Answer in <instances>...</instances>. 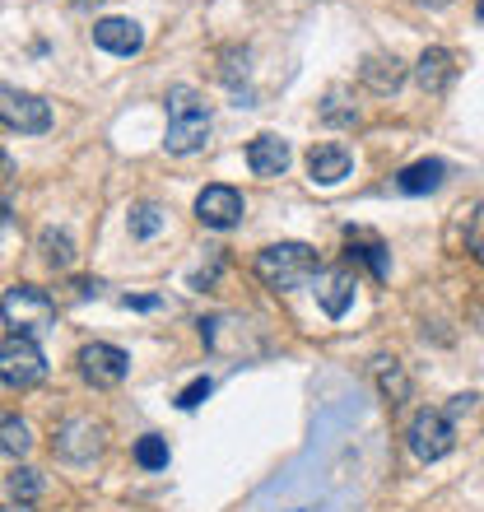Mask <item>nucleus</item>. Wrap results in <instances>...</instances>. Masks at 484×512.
Segmentation results:
<instances>
[{"label":"nucleus","instance_id":"obj_3","mask_svg":"<svg viewBox=\"0 0 484 512\" xmlns=\"http://www.w3.org/2000/svg\"><path fill=\"white\" fill-rule=\"evenodd\" d=\"M0 317H5V326H10L14 336L33 340L56 322V303L38 284H14V289H5V298H0Z\"/></svg>","mask_w":484,"mask_h":512},{"label":"nucleus","instance_id":"obj_26","mask_svg":"<svg viewBox=\"0 0 484 512\" xmlns=\"http://www.w3.org/2000/svg\"><path fill=\"white\" fill-rule=\"evenodd\" d=\"M121 308H135V312H149V308H159V298H121Z\"/></svg>","mask_w":484,"mask_h":512},{"label":"nucleus","instance_id":"obj_12","mask_svg":"<svg viewBox=\"0 0 484 512\" xmlns=\"http://www.w3.org/2000/svg\"><path fill=\"white\" fill-rule=\"evenodd\" d=\"M289 140H280V135H256L252 145H247V168H252L256 177H280L284 168H289Z\"/></svg>","mask_w":484,"mask_h":512},{"label":"nucleus","instance_id":"obj_10","mask_svg":"<svg viewBox=\"0 0 484 512\" xmlns=\"http://www.w3.org/2000/svg\"><path fill=\"white\" fill-rule=\"evenodd\" d=\"M354 270L336 266V270H317V303L326 308V317H345L354 303Z\"/></svg>","mask_w":484,"mask_h":512},{"label":"nucleus","instance_id":"obj_29","mask_svg":"<svg viewBox=\"0 0 484 512\" xmlns=\"http://www.w3.org/2000/svg\"><path fill=\"white\" fill-rule=\"evenodd\" d=\"M0 512H28V508H24V503H14V508H10V503H0Z\"/></svg>","mask_w":484,"mask_h":512},{"label":"nucleus","instance_id":"obj_16","mask_svg":"<svg viewBox=\"0 0 484 512\" xmlns=\"http://www.w3.org/2000/svg\"><path fill=\"white\" fill-rule=\"evenodd\" d=\"M359 75H363V84H368V89H377V94H391V89L405 80V70H401V61H396V56H368Z\"/></svg>","mask_w":484,"mask_h":512},{"label":"nucleus","instance_id":"obj_1","mask_svg":"<svg viewBox=\"0 0 484 512\" xmlns=\"http://www.w3.org/2000/svg\"><path fill=\"white\" fill-rule=\"evenodd\" d=\"M210 140V103L191 84L168 89V154H196Z\"/></svg>","mask_w":484,"mask_h":512},{"label":"nucleus","instance_id":"obj_21","mask_svg":"<svg viewBox=\"0 0 484 512\" xmlns=\"http://www.w3.org/2000/svg\"><path fill=\"white\" fill-rule=\"evenodd\" d=\"M42 261L56 266V270H66L70 261H75V243H70V233H56V229L42 233Z\"/></svg>","mask_w":484,"mask_h":512},{"label":"nucleus","instance_id":"obj_15","mask_svg":"<svg viewBox=\"0 0 484 512\" xmlns=\"http://www.w3.org/2000/svg\"><path fill=\"white\" fill-rule=\"evenodd\" d=\"M447 177V163L443 159H419L410 163V168H401L396 173V187L405 191V196H424V191H438Z\"/></svg>","mask_w":484,"mask_h":512},{"label":"nucleus","instance_id":"obj_2","mask_svg":"<svg viewBox=\"0 0 484 512\" xmlns=\"http://www.w3.org/2000/svg\"><path fill=\"white\" fill-rule=\"evenodd\" d=\"M317 270H322V261H317V252H312L308 243H275L256 256V275H261V284L275 289V294L317 280Z\"/></svg>","mask_w":484,"mask_h":512},{"label":"nucleus","instance_id":"obj_18","mask_svg":"<svg viewBox=\"0 0 484 512\" xmlns=\"http://www.w3.org/2000/svg\"><path fill=\"white\" fill-rule=\"evenodd\" d=\"M33 447V429H28L19 415H0V457H28Z\"/></svg>","mask_w":484,"mask_h":512},{"label":"nucleus","instance_id":"obj_19","mask_svg":"<svg viewBox=\"0 0 484 512\" xmlns=\"http://www.w3.org/2000/svg\"><path fill=\"white\" fill-rule=\"evenodd\" d=\"M5 485H10V499H14V503H24V508H28V503H38V499H42V489H47V485H42V475L33 471V466H14Z\"/></svg>","mask_w":484,"mask_h":512},{"label":"nucleus","instance_id":"obj_22","mask_svg":"<svg viewBox=\"0 0 484 512\" xmlns=\"http://www.w3.org/2000/svg\"><path fill=\"white\" fill-rule=\"evenodd\" d=\"M135 461H140L145 471H163V466H168V443H163L159 433H149V438L135 443Z\"/></svg>","mask_w":484,"mask_h":512},{"label":"nucleus","instance_id":"obj_27","mask_svg":"<svg viewBox=\"0 0 484 512\" xmlns=\"http://www.w3.org/2000/svg\"><path fill=\"white\" fill-rule=\"evenodd\" d=\"M5 177H10V154L0 149V182H5Z\"/></svg>","mask_w":484,"mask_h":512},{"label":"nucleus","instance_id":"obj_20","mask_svg":"<svg viewBox=\"0 0 484 512\" xmlns=\"http://www.w3.org/2000/svg\"><path fill=\"white\" fill-rule=\"evenodd\" d=\"M350 261H363V266L373 270L377 280H387V270H391L387 247L373 243V238H354V243H350Z\"/></svg>","mask_w":484,"mask_h":512},{"label":"nucleus","instance_id":"obj_25","mask_svg":"<svg viewBox=\"0 0 484 512\" xmlns=\"http://www.w3.org/2000/svg\"><path fill=\"white\" fill-rule=\"evenodd\" d=\"M210 391H215V382H210V378H196V382H191V387H182V396H177V405H182V410H196V405H201L205 396H210Z\"/></svg>","mask_w":484,"mask_h":512},{"label":"nucleus","instance_id":"obj_17","mask_svg":"<svg viewBox=\"0 0 484 512\" xmlns=\"http://www.w3.org/2000/svg\"><path fill=\"white\" fill-rule=\"evenodd\" d=\"M373 378H377V387H382V396H387L391 405H401L405 396H410V378H405V368L396 364V359H387V354L373 364Z\"/></svg>","mask_w":484,"mask_h":512},{"label":"nucleus","instance_id":"obj_24","mask_svg":"<svg viewBox=\"0 0 484 512\" xmlns=\"http://www.w3.org/2000/svg\"><path fill=\"white\" fill-rule=\"evenodd\" d=\"M466 247H471L475 261H484V205L471 215V224H466Z\"/></svg>","mask_w":484,"mask_h":512},{"label":"nucleus","instance_id":"obj_31","mask_svg":"<svg viewBox=\"0 0 484 512\" xmlns=\"http://www.w3.org/2000/svg\"><path fill=\"white\" fill-rule=\"evenodd\" d=\"M475 14H480V19H484V0H480V5H475Z\"/></svg>","mask_w":484,"mask_h":512},{"label":"nucleus","instance_id":"obj_9","mask_svg":"<svg viewBox=\"0 0 484 512\" xmlns=\"http://www.w3.org/2000/svg\"><path fill=\"white\" fill-rule=\"evenodd\" d=\"M242 215H247V205L233 187H205L196 196V219L205 229H233V224H242Z\"/></svg>","mask_w":484,"mask_h":512},{"label":"nucleus","instance_id":"obj_6","mask_svg":"<svg viewBox=\"0 0 484 512\" xmlns=\"http://www.w3.org/2000/svg\"><path fill=\"white\" fill-rule=\"evenodd\" d=\"M0 122L14 126V131H24V135H42L52 126V103H42V98L28 94V89L0 84Z\"/></svg>","mask_w":484,"mask_h":512},{"label":"nucleus","instance_id":"obj_5","mask_svg":"<svg viewBox=\"0 0 484 512\" xmlns=\"http://www.w3.org/2000/svg\"><path fill=\"white\" fill-rule=\"evenodd\" d=\"M410 452H415L419 461H443L452 447H457V429H452V419L443 415V410H419L415 419H410Z\"/></svg>","mask_w":484,"mask_h":512},{"label":"nucleus","instance_id":"obj_23","mask_svg":"<svg viewBox=\"0 0 484 512\" xmlns=\"http://www.w3.org/2000/svg\"><path fill=\"white\" fill-rule=\"evenodd\" d=\"M163 229V210L159 205H135L131 210V233L135 238H154Z\"/></svg>","mask_w":484,"mask_h":512},{"label":"nucleus","instance_id":"obj_7","mask_svg":"<svg viewBox=\"0 0 484 512\" xmlns=\"http://www.w3.org/2000/svg\"><path fill=\"white\" fill-rule=\"evenodd\" d=\"M126 368H131V354L117 350V345L94 340V345H84L80 350V373H84L89 387H117V382L126 378Z\"/></svg>","mask_w":484,"mask_h":512},{"label":"nucleus","instance_id":"obj_30","mask_svg":"<svg viewBox=\"0 0 484 512\" xmlns=\"http://www.w3.org/2000/svg\"><path fill=\"white\" fill-rule=\"evenodd\" d=\"M89 5H103V0H75V10H89Z\"/></svg>","mask_w":484,"mask_h":512},{"label":"nucleus","instance_id":"obj_28","mask_svg":"<svg viewBox=\"0 0 484 512\" xmlns=\"http://www.w3.org/2000/svg\"><path fill=\"white\" fill-rule=\"evenodd\" d=\"M415 5H429V10H443V5H452V0H415Z\"/></svg>","mask_w":484,"mask_h":512},{"label":"nucleus","instance_id":"obj_8","mask_svg":"<svg viewBox=\"0 0 484 512\" xmlns=\"http://www.w3.org/2000/svg\"><path fill=\"white\" fill-rule=\"evenodd\" d=\"M103 424H94V419H66L61 429H56V457H66V461H94L98 452H103Z\"/></svg>","mask_w":484,"mask_h":512},{"label":"nucleus","instance_id":"obj_4","mask_svg":"<svg viewBox=\"0 0 484 512\" xmlns=\"http://www.w3.org/2000/svg\"><path fill=\"white\" fill-rule=\"evenodd\" d=\"M47 378V359H42L38 340L28 336H5L0 340V382L14 391H28Z\"/></svg>","mask_w":484,"mask_h":512},{"label":"nucleus","instance_id":"obj_13","mask_svg":"<svg viewBox=\"0 0 484 512\" xmlns=\"http://www.w3.org/2000/svg\"><path fill=\"white\" fill-rule=\"evenodd\" d=\"M94 42L112 56H135L145 47V33H140V24H131V19H98Z\"/></svg>","mask_w":484,"mask_h":512},{"label":"nucleus","instance_id":"obj_11","mask_svg":"<svg viewBox=\"0 0 484 512\" xmlns=\"http://www.w3.org/2000/svg\"><path fill=\"white\" fill-rule=\"evenodd\" d=\"M350 168H354V154L345 145H312L308 177L317 182V187H336V182H345Z\"/></svg>","mask_w":484,"mask_h":512},{"label":"nucleus","instance_id":"obj_14","mask_svg":"<svg viewBox=\"0 0 484 512\" xmlns=\"http://www.w3.org/2000/svg\"><path fill=\"white\" fill-rule=\"evenodd\" d=\"M452 75H457V66H452V52H443V47H429V52L419 56L415 66V80L424 94H443L447 84H452Z\"/></svg>","mask_w":484,"mask_h":512}]
</instances>
